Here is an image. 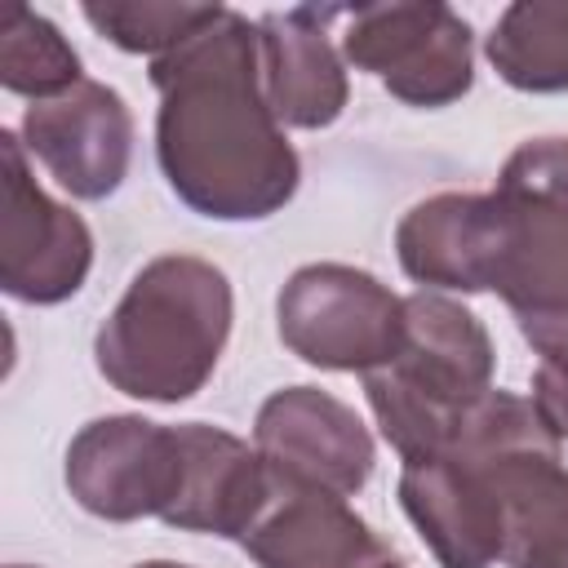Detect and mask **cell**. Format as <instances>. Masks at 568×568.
<instances>
[{
    "mask_svg": "<svg viewBox=\"0 0 568 568\" xmlns=\"http://www.w3.org/2000/svg\"><path fill=\"white\" fill-rule=\"evenodd\" d=\"M493 337L475 311L426 288L404 297L395 359L364 373V395L404 466L444 448L462 413L493 390Z\"/></svg>",
    "mask_w": 568,
    "mask_h": 568,
    "instance_id": "3957f363",
    "label": "cell"
},
{
    "mask_svg": "<svg viewBox=\"0 0 568 568\" xmlns=\"http://www.w3.org/2000/svg\"><path fill=\"white\" fill-rule=\"evenodd\" d=\"M9 568H27V564H9Z\"/></svg>",
    "mask_w": 568,
    "mask_h": 568,
    "instance_id": "44dd1931",
    "label": "cell"
},
{
    "mask_svg": "<svg viewBox=\"0 0 568 568\" xmlns=\"http://www.w3.org/2000/svg\"><path fill=\"white\" fill-rule=\"evenodd\" d=\"M484 53L519 93H568V0L506 4Z\"/></svg>",
    "mask_w": 568,
    "mask_h": 568,
    "instance_id": "2e32d148",
    "label": "cell"
},
{
    "mask_svg": "<svg viewBox=\"0 0 568 568\" xmlns=\"http://www.w3.org/2000/svg\"><path fill=\"white\" fill-rule=\"evenodd\" d=\"M337 9H271L257 22L262 89L280 124L288 129H328L351 98L342 53L333 49L324 22Z\"/></svg>",
    "mask_w": 568,
    "mask_h": 568,
    "instance_id": "5bb4252c",
    "label": "cell"
},
{
    "mask_svg": "<svg viewBox=\"0 0 568 568\" xmlns=\"http://www.w3.org/2000/svg\"><path fill=\"white\" fill-rule=\"evenodd\" d=\"M133 568H186V564H173V559H146V564H133Z\"/></svg>",
    "mask_w": 568,
    "mask_h": 568,
    "instance_id": "ffe728a7",
    "label": "cell"
},
{
    "mask_svg": "<svg viewBox=\"0 0 568 568\" xmlns=\"http://www.w3.org/2000/svg\"><path fill=\"white\" fill-rule=\"evenodd\" d=\"M253 448L275 475L333 497H355L377 462L359 413L320 386L275 390L253 417Z\"/></svg>",
    "mask_w": 568,
    "mask_h": 568,
    "instance_id": "9c48e42d",
    "label": "cell"
},
{
    "mask_svg": "<svg viewBox=\"0 0 568 568\" xmlns=\"http://www.w3.org/2000/svg\"><path fill=\"white\" fill-rule=\"evenodd\" d=\"M280 342L324 373H373L395 359L404 337V297L346 262L297 266L275 297Z\"/></svg>",
    "mask_w": 568,
    "mask_h": 568,
    "instance_id": "5b68a950",
    "label": "cell"
},
{
    "mask_svg": "<svg viewBox=\"0 0 568 568\" xmlns=\"http://www.w3.org/2000/svg\"><path fill=\"white\" fill-rule=\"evenodd\" d=\"M240 546L262 568H404V559L324 488L275 475V488Z\"/></svg>",
    "mask_w": 568,
    "mask_h": 568,
    "instance_id": "8fae6325",
    "label": "cell"
},
{
    "mask_svg": "<svg viewBox=\"0 0 568 568\" xmlns=\"http://www.w3.org/2000/svg\"><path fill=\"white\" fill-rule=\"evenodd\" d=\"M217 13H222V4H151V0H142V4H115V0L84 4V18L98 36H106L124 53H146L151 62L173 53L178 44H186Z\"/></svg>",
    "mask_w": 568,
    "mask_h": 568,
    "instance_id": "ac0fdd59",
    "label": "cell"
},
{
    "mask_svg": "<svg viewBox=\"0 0 568 568\" xmlns=\"http://www.w3.org/2000/svg\"><path fill=\"white\" fill-rule=\"evenodd\" d=\"M160 93L155 155L169 191L213 222H262L280 213L302 160L262 89L257 22L222 9L186 44L151 62Z\"/></svg>",
    "mask_w": 568,
    "mask_h": 568,
    "instance_id": "6da1fadb",
    "label": "cell"
},
{
    "mask_svg": "<svg viewBox=\"0 0 568 568\" xmlns=\"http://www.w3.org/2000/svg\"><path fill=\"white\" fill-rule=\"evenodd\" d=\"M399 506L439 568H493L501 559V497L488 470L462 453H435L399 470Z\"/></svg>",
    "mask_w": 568,
    "mask_h": 568,
    "instance_id": "7c38bea8",
    "label": "cell"
},
{
    "mask_svg": "<svg viewBox=\"0 0 568 568\" xmlns=\"http://www.w3.org/2000/svg\"><path fill=\"white\" fill-rule=\"evenodd\" d=\"M67 488L71 497L111 524L164 519L182 493L186 453L178 426H160L133 413L93 417L67 444Z\"/></svg>",
    "mask_w": 568,
    "mask_h": 568,
    "instance_id": "ba28073f",
    "label": "cell"
},
{
    "mask_svg": "<svg viewBox=\"0 0 568 568\" xmlns=\"http://www.w3.org/2000/svg\"><path fill=\"white\" fill-rule=\"evenodd\" d=\"M342 58L382 80L404 106H448L475 84L470 22L448 4H359L346 13Z\"/></svg>",
    "mask_w": 568,
    "mask_h": 568,
    "instance_id": "8992f818",
    "label": "cell"
},
{
    "mask_svg": "<svg viewBox=\"0 0 568 568\" xmlns=\"http://www.w3.org/2000/svg\"><path fill=\"white\" fill-rule=\"evenodd\" d=\"M0 288L27 306H58L89 280L93 231L31 178L27 146L13 129L0 133Z\"/></svg>",
    "mask_w": 568,
    "mask_h": 568,
    "instance_id": "52a82bcc",
    "label": "cell"
},
{
    "mask_svg": "<svg viewBox=\"0 0 568 568\" xmlns=\"http://www.w3.org/2000/svg\"><path fill=\"white\" fill-rule=\"evenodd\" d=\"M501 209L497 288L524 342L550 359L568 351V138L510 151L493 186Z\"/></svg>",
    "mask_w": 568,
    "mask_h": 568,
    "instance_id": "277c9868",
    "label": "cell"
},
{
    "mask_svg": "<svg viewBox=\"0 0 568 568\" xmlns=\"http://www.w3.org/2000/svg\"><path fill=\"white\" fill-rule=\"evenodd\" d=\"M22 146L67 195L106 200L133 164V111L111 84L80 80L62 98L22 111Z\"/></svg>",
    "mask_w": 568,
    "mask_h": 568,
    "instance_id": "30bf717a",
    "label": "cell"
},
{
    "mask_svg": "<svg viewBox=\"0 0 568 568\" xmlns=\"http://www.w3.org/2000/svg\"><path fill=\"white\" fill-rule=\"evenodd\" d=\"M235 320L222 266L195 253L151 257L93 337L98 373L129 399L182 404L213 377Z\"/></svg>",
    "mask_w": 568,
    "mask_h": 568,
    "instance_id": "7a4b0ae2",
    "label": "cell"
},
{
    "mask_svg": "<svg viewBox=\"0 0 568 568\" xmlns=\"http://www.w3.org/2000/svg\"><path fill=\"white\" fill-rule=\"evenodd\" d=\"M84 80L80 53L36 9H9L0 22V84L31 102L62 98Z\"/></svg>",
    "mask_w": 568,
    "mask_h": 568,
    "instance_id": "e0dca14e",
    "label": "cell"
},
{
    "mask_svg": "<svg viewBox=\"0 0 568 568\" xmlns=\"http://www.w3.org/2000/svg\"><path fill=\"white\" fill-rule=\"evenodd\" d=\"M178 435L186 453V475L164 524L182 532H213L240 541L244 528L266 506L275 488V470L262 462L257 448H248L240 435L222 426L182 422Z\"/></svg>",
    "mask_w": 568,
    "mask_h": 568,
    "instance_id": "9a60e30c",
    "label": "cell"
},
{
    "mask_svg": "<svg viewBox=\"0 0 568 568\" xmlns=\"http://www.w3.org/2000/svg\"><path fill=\"white\" fill-rule=\"evenodd\" d=\"M408 280L453 293H493L501 266V209L493 191H439L395 226Z\"/></svg>",
    "mask_w": 568,
    "mask_h": 568,
    "instance_id": "4fadbf2b",
    "label": "cell"
},
{
    "mask_svg": "<svg viewBox=\"0 0 568 568\" xmlns=\"http://www.w3.org/2000/svg\"><path fill=\"white\" fill-rule=\"evenodd\" d=\"M532 404H537L541 422L559 439H568V351L537 364V373H532Z\"/></svg>",
    "mask_w": 568,
    "mask_h": 568,
    "instance_id": "d6986e66",
    "label": "cell"
}]
</instances>
